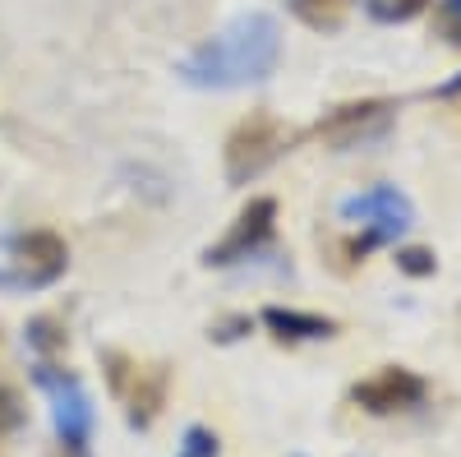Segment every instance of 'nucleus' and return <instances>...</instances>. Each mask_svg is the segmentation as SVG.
<instances>
[{"instance_id": "obj_1", "label": "nucleus", "mask_w": 461, "mask_h": 457, "mask_svg": "<svg viewBox=\"0 0 461 457\" xmlns=\"http://www.w3.org/2000/svg\"><path fill=\"white\" fill-rule=\"evenodd\" d=\"M282 60V28L273 14H240L212 42L180 60V79L194 88H245L258 84Z\"/></svg>"}, {"instance_id": "obj_2", "label": "nucleus", "mask_w": 461, "mask_h": 457, "mask_svg": "<svg viewBox=\"0 0 461 457\" xmlns=\"http://www.w3.org/2000/svg\"><path fill=\"white\" fill-rule=\"evenodd\" d=\"M286 143H291V130L277 116H267V111L245 116L236 130H230V139H226V180L230 185L258 180L286 152Z\"/></svg>"}, {"instance_id": "obj_3", "label": "nucleus", "mask_w": 461, "mask_h": 457, "mask_svg": "<svg viewBox=\"0 0 461 457\" xmlns=\"http://www.w3.org/2000/svg\"><path fill=\"white\" fill-rule=\"evenodd\" d=\"M69 269V250L56 232H19L5 241V269H0V287L14 291H37L60 282Z\"/></svg>"}, {"instance_id": "obj_4", "label": "nucleus", "mask_w": 461, "mask_h": 457, "mask_svg": "<svg viewBox=\"0 0 461 457\" xmlns=\"http://www.w3.org/2000/svg\"><path fill=\"white\" fill-rule=\"evenodd\" d=\"M37 384L51 393V421H56V439L65 452H88V434H93V402L79 384V374H69L51 361L37 365Z\"/></svg>"}, {"instance_id": "obj_5", "label": "nucleus", "mask_w": 461, "mask_h": 457, "mask_svg": "<svg viewBox=\"0 0 461 457\" xmlns=\"http://www.w3.org/2000/svg\"><path fill=\"white\" fill-rule=\"evenodd\" d=\"M341 217H351V222H360V226H365V236H360V241H351V254H365V250H374L378 241L402 236L406 226L415 222L411 199L402 195L397 185H378V189H369V195L346 199V204H341Z\"/></svg>"}, {"instance_id": "obj_6", "label": "nucleus", "mask_w": 461, "mask_h": 457, "mask_svg": "<svg viewBox=\"0 0 461 457\" xmlns=\"http://www.w3.org/2000/svg\"><path fill=\"white\" fill-rule=\"evenodd\" d=\"M111 370H106V379H111V388L121 393V402L130 407V425H152V416L162 411V402H167V370L162 365H139V361H130V356H121V352H106L102 356Z\"/></svg>"}, {"instance_id": "obj_7", "label": "nucleus", "mask_w": 461, "mask_h": 457, "mask_svg": "<svg viewBox=\"0 0 461 457\" xmlns=\"http://www.w3.org/2000/svg\"><path fill=\"white\" fill-rule=\"evenodd\" d=\"M273 226H277V199H267V195L249 199L245 213L236 217V226H230L217 245H208L203 263H208V269H230V263L254 259L267 241H273Z\"/></svg>"}, {"instance_id": "obj_8", "label": "nucleus", "mask_w": 461, "mask_h": 457, "mask_svg": "<svg viewBox=\"0 0 461 457\" xmlns=\"http://www.w3.org/2000/svg\"><path fill=\"white\" fill-rule=\"evenodd\" d=\"M393 102H346L337 111H328V116L314 125V134L328 143V148H360V143H374L393 130Z\"/></svg>"}, {"instance_id": "obj_9", "label": "nucleus", "mask_w": 461, "mask_h": 457, "mask_svg": "<svg viewBox=\"0 0 461 457\" xmlns=\"http://www.w3.org/2000/svg\"><path fill=\"white\" fill-rule=\"evenodd\" d=\"M429 398V384L420 379L415 370H402V365H388L378 370L374 379H360L351 388V402L369 416H393V411H411Z\"/></svg>"}, {"instance_id": "obj_10", "label": "nucleus", "mask_w": 461, "mask_h": 457, "mask_svg": "<svg viewBox=\"0 0 461 457\" xmlns=\"http://www.w3.org/2000/svg\"><path fill=\"white\" fill-rule=\"evenodd\" d=\"M263 324L273 328V337H282V342H319V337H332L337 333L332 319L304 315V310H286V305H267Z\"/></svg>"}, {"instance_id": "obj_11", "label": "nucleus", "mask_w": 461, "mask_h": 457, "mask_svg": "<svg viewBox=\"0 0 461 457\" xmlns=\"http://www.w3.org/2000/svg\"><path fill=\"white\" fill-rule=\"evenodd\" d=\"M291 10L300 23H310L314 32H337L346 19H351L356 0H291Z\"/></svg>"}, {"instance_id": "obj_12", "label": "nucleus", "mask_w": 461, "mask_h": 457, "mask_svg": "<svg viewBox=\"0 0 461 457\" xmlns=\"http://www.w3.org/2000/svg\"><path fill=\"white\" fill-rule=\"evenodd\" d=\"M434 5V0H369V14L378 23H406L415 14H425Z\"/></svg>"}, {"instance_id": "obj_13", "label": "nucleus", "mask_w": 461, "mask_h": 457, "mask_svg": "<svg viewBox=\"0 0 461 457\" xmlns=\"http://www.w3.org/2000/svg\"><path fill=\"white\" fill-rule=\"evenodd\" d=\"M434 23H438V32L447 37L452 47H461V0H438Z\"/></svg>"}, {"instance_id": "obj_14", "label": "nucleus", "mask_w": 461, "mask_h": 457, "mask_svg": "<svg viewBox=\"0 0 461 457\" xmlns=\"http://www.w3.org/2000/svg\"><path fill=\"white\" fill-rule=\"evenodd\" d=\"M28 342H32L37 352H60L65 347V333H56L51 319H37V324H28Z\"/></svg>"}, {"instance_id": "obj_15", "label": "nucleus", "mask_w": 461, "mask_h": 457, "mask_svg": "<svg viewBox=\"0 0 461 457\" xmlns=\"http://www.w3.org/2000/svg\"><path fill=\"white\" fill-rule=\"evenodd\" d=\"M180 457H217V434H208L203 425L185 430V452Z\"/></svg>"}, {"instance_id": "obj_16", "label": "nucleus", "mask_w": 461, "mask_h": 457, "mask_svg": "<svg viewBox=\"0 0 461 457\" xmlns=\"http://www.w3.org/2000/svg\"><path fill=\"white\" fill-rule=\"evenodd\" d=\"M397 269L411 273V278H429L434 273V254L429 250H402L397 254Z\"/></svg>"}, {"instance_id": "obj_17", "label": "nucleus", "mask_w": 461, "mask_h": 457, "mask_svg": "<svg viewBox=\"0 0 461 457\" xmlns=\"http://www.w3.org/2000/svg\"><path fill=\"white\" fill-rule=\"evenodd\" d=\"M23 425V407H19V398L10 393V388H0V434H10V430H19Z\"/></svg>"}]
</instances>
